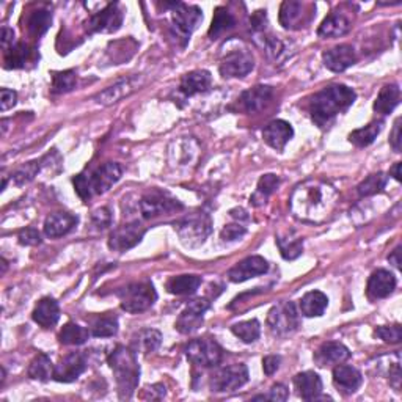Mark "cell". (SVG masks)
I'll use <instances>...</instances> for the list:
<instances>
[{
	"mask_svg": "<svg viewBox=\"0 0 402 402\" xmlns=\"http://www.w3.org/2000/svg\"><path fill=\"white\" fill-rule=\"evenodd\" d=\"M167 7L172 8V22L176 30V35L183 38L184 44L189 41L198 24L203 21L201 10L195 7V5H186L181 2L167 3Z\"/></svg>",
	"mask_w": 402,
	"mask_h": 402,
	"instance_id": "ba28073f",
	"label": "cell"
},
{
	"mask_svg": "<svg viewBox=\"0 0 402 402\" xmlns=\"http://www.w3.org/2000/svg\"><path fill=\"white\" fill-rule=\"evenodd\" d=\"M396 289V277L385 269H379L368 282V295L371 299H385Z\"/></svg>",
	"mask_w": 402,
	"mask_h": 402,
	"instance_id": "cb8c5ba5",
	"label": "cell"
},
{
	"mask_svg": "<svg viewBox=\"0 0 402 402\" xmlns=\"http://www.w3.org/2000/svg\"><path fill=\"white\" fill-rule=\"evenodd\" d=\"M139 206H140V212L143 219H146V220L162 216V214H167V212L181 211V209L184 208L178 200H176V198L159 190H153L150 192V194L143 195Z\"/></svg>",
	"mask_w": 402,
	"mask_h": 402,
	"instance_id": "8fae6325",
	"label": "cell"
},
{
	"mask_svg": "<svg viewBox=\"0 0 402 402\" xmlns=\"http://www.w3.org/2000/svg\"><path fill=\"white\" fill-rule=\"evenodd\" d=\"M230 214H231V217H234V219H239V220H249V216H247V212L244 211V209H241V208L233 209V211H230Z\"/></svg>",
	"mask_w": 402,
	"mask_h": 402,
	"instance_id": "be15d7a7",
	"label": "cell"
},
{
	"mask_svg": "<svg viewBox=\"0 0 402 402\" xmlns=\"http://www.w3.org/2000/svg\"><path fill=\"white\" fill-rule=\"evenodd\" d=\"M350 30V22L344 14L332 13L328 14L322 24L319 25L317 35L322 38H339Z\"/></svg>",
	"mask_w": 402,
	"mask_h": 402,
	"instance_id": "f1b7e54d",
	"label": "cell"
},
{
	"mask_svg": "<svg viewBox=\"0 0 402 402\" xmlns=\"http://www.w3.org/2000/svg\"><path fill=\"white\" fill-rule=\"evenodd\" d=\"M269 330L278 338L293 335L300 326V316L293 302H280L267 315Z\"/></svg>",
	"mask_w": 402,
	"mask_h": 402,
	"instance_id": "52a82bcc",
	"label": "cell"
},
{
	"mask_svg": "<svg viewBox=\"0 0 402 402\" xmlns=\"http://www.w3.org/2000/svg\"><path fill=\"white\" fill-rule=\"evenodd\" d=\"M186 357L197 366L212 368L217 366L219 363L222 361L223 350L214 339L201 338L190 341V343L187 344Z\"/></svg>",
	"mask_w": 402,
	"mask_h": 402,
	"instance_id": "9c48e42d",
	"label": "cell"
},
{
	"mask_svg": "<svg viewBox=\"0 0 402 402\" xmlns=\"http://www.w3.org/2000/svg\"><path fill=\"white\" fill-rule=\"evenodd\" d=\"M250 24L253 27V30L256 32H263L266 29V24H267V16H266V11H256V13H253V16L250 18Z\"/></svg>",
	"mask_w": 402,
	"mask_h": 402,
	"instance_id": "9f6ffc18",
	"label": "cell"
},
{
	"mask_svg": "<svg viewBox=\"0 0 402 402\" xmlns=\"http://www.w3.org/2000/svg\"><path fill=\"white\" fill-rule=\"evenodd\" d=\"M140 85L139 77H129V79L120 80L118 84L106 88V90L95 96V101L102 106H112V104L121 101V99L134 93Z\"/></svg>",
	"mask_w": 402,
	"mask_h": 402,
	"instance_id": "ffe728a7",
	"label": "cell"
},
{
	"mask_svg": "<svg viewBox=\"0 0 402 402\" xmlns=\"http://www.w3.org/2000/svg\"><path fill=\"white\" fill-rule=\"evenodd\" d=\"M175 231L186 247L197 249L212 233V220L206 212H192L175 223Z\"/></svg>",
	"mask_w": 402,
	"mask_h": 402,
	"instance_id": "5b68a950",
	"label": "cell"
},
{
	"mask_svg": "<svg viewBox=\"0 0 402 402\" xmlns=\"http://www.w3.org/2000/svg\"><path fill=\"white\" fill-rule=\"evenodd\" d=\"M255 68V58L247 51H233L227 54L220 63V74L223 77H244Z\"/></svg>",
	"mask_w": 402,
	"mask_h": 402,
	"instance_id": "9a60e30c",
	"label": "cell"
},
{
	"mask_svg": "<svg viewBox=\"0 0 402 402\" xmlns=\"http://www.w3.org/2000/svg\"><path fill=\"white\" fill-rule=\"evenodd\" d=\"M322 62L327 69L333 73H343L357 62L354 47L349 44H339V46L328 49L322 54Z\"/></svg>",
	"mask_w": 402,
	"mask_h": 402,
	"instance_id": "ac0fdd59",
	"label": "cell"
},
{
	"mask_svg": "<svg viewBox=\"0 0 402 402\" xmlns=\"http://www.w3.org/2000/svg\"><path fill=\"white\" fill-rule=\"evenodd\" d=\"M304 8L305 5L300 2H283L280 8V24L284 29H297L300 27L302 19H304Z\"/></svg>",
	"mask_w": 402,
	"mask_h": 402,
	"instance_id": "d6a6232c",
	"label": "cell"
},
{
	"mask_svg": "<svg viewBox=\"0 0 402 402\" xmlns=\"http://www.w3.org/2000/svg\"><path fill=\"white\" fill-rule=\"evenodd\" d=\"M390 383L393 385L394 390H398V392H399V383H401V368H399V363H394L393 370L390 371Z\"/></svg>",
	"mask_w": 402,
	"mask_h": 402,
	"instance_id": "94428289",
	"label": "cell"
},
{
	"mask_svg": "<svg viewBox=\"0 0 402 402\" xmlns=\"http://www.w3.org/2000/svg\"><path fill=\"white\" fill-rule=\"evenodd\" d=\"M90 335L91 333L88 332V328L79 326V324L68 322L62 328V332H60L58 339H60V343L66 346H80L87 343V339L90 338Z\"/></svg>",
	"mask_w": 402,
	"mask_h": 402,
	"instance_id": "f35d334b",
	"label": "cell"
},
{
	"mask_svg": "<svg viewBox=\"0 0 402 402\" xmlns=\"http://www.w3.org/2000/svg\"><path fill=\"white\" fill-rule=\"evenodd\" d=\"M165 396V387L161 383L153 385V387H148L145 390V394H143V399H162Z\"/></svg>",
	"mask_w": 402,
	"mask_h": 402,
	"instance_id": "91938a15",
	"label": "cell"
},
{
	"mask_svg": "<svg viewBox=\"0 0 402 402\" xmlns=\"http://www.w3.org/2000/svg\"><path fill=\"white\" fill-rule=\"evenodd\" d=\"M374 335L383 339L385 343L388 344H399L402 339V330L399 324H394V326H382L374 330Z\"/></svg>",
	"mask_w": 402,
	"mask_h": 402,
	"instance_id": "7dc6e473",
	"label": "cell"
},
{
	"mask_svg": "<svg viewBox=\"0 0 402 402\" xmlns=\"http://www.w3.org/2000/svg\"><path fill=\"white\" fill-rule=\"evenodd\" d=\"M121 308L128 313H142L151 308L157 299L156 289L151 282H137L118 291Z\"/></svg>",
	"mask_w": 402,
	"mask_h": 402,
	"instance_id": "8992f818",
	"label": "cell"
},
{
	"mask_svg": "<svg viewBox=\"0 0 402 402\" xmlns=\"http://www.w3.org/2000/svg\"><path fill=\"white\" fill-rule=\"evenodd\" d=\"M401 142H402V137H401V118H398L394 121V128L392 131V135H390V145L393 146V150L396 153L401 151Z\"/></svg>",
	"mask_w": 402,
	"mask_h": 402,
	"instance_id": "6f0895ef",
	"label": "cell"
},
{
	"mask_svg": "<svg viewBox=\"0 0 402 402\" xmlns=\"http://www.w3.org/2000/svg\"><path fill=\"white\" fill-rule=\"evenodd\" d=\"M247 382H249V370L245 365L238 363V365L225 366L214 374L211 388L216 393H230L244 387Z\"/></svg>",
	"mask_w": 402,
	"mask_h": 402,
	"instance_id": "30bf717a",
	"label": "cell"
},
{
	"mask_svg": "<svg viewBox=\"0 0 402 402\" xmlns=\"http://www.w3.org/2000/svg\"><path fill=\"white\" fill-rule=\"evenodd\" d=\"M247 230L245 227H242L241 223H231L227 225L220 233V238H222L225 242H233V241H239L245 236Z\"/></svg>",
	"mask_w": 402,
	"mask_h": 402,
	"instance_id": "816d5d0a",
	"label": "cell"
},
{
	"mask_svg": "<svg viewBox=\"0 0 402 402\" xmlns=\"http://www.w3.org/2000/svg\"><path fill=\"white\" fill-rule=\"evenodd\" d=\"M399 99H401V90L398 85H394V84L385 85L381 90V93H379L376 102H374V110L381 115L392 113L396 109V106L399 104Z\"/></svg>",
	"mask_w": 402,
	"mask_h": 402,
	"instance_id": "1f68e13d",
	"label": "cell"
},
{
	"mask_svg": "<svg viewBox=\"0 0 402 402\" xmlns=\"http://www.w3.org/2000/svg\"><path fill=\"white\" fill-rule=\"evenodd\" d=\"M0 96H2L0 98V109H2V112H7V110L16 106V99H18L16 91L8 90V88H2Z\"/></svg>",
	"mask_w": 402,
	"mask_h": 402,
	"instance_id": "db71d44e",
	"label": "cell"
},
{
	"mask_svg": "<svg viewBox=\"0 0 402 402\" xmlns=\"http://www.w3.org/2000/svg\"><path fill=\"white\" fill-rule=\"evenodd\" d=\"M363 376L354 366L339 365L333 370V383L344 394H352L361 387Z\"/></svg>",
	"mask_w": 402,
	"mask_h": 402,
	"instance_id": "603a6c76",
	"label": "cell"
},
{
	"mask_svg": "<svg viewBox=\"0 0 402 402\" xmlns=\"http://www.w3.org/2000/svg\"><path fill=\"white\" fill-rule=\"evenodd\" d=\"M52 22V14L46 10H38L29 18V32L33 36H41L49 29Z\"/></svg>",
	"mask_w": 402,
	"mask_h": 402,
	"instance_id": "bcb514c9",
	"label": "cell"
},
{
	"mask_svg": "<svg viewBox=\"0 0 402 402\" xmlns=\"http://www.w3.org/2000/svg\"><path fill=\"white\" fill-rule=\"evenodd\" d=\"M211 84H212L211 73L206 69H197L192 71L189 74H186L183 79H181L179 88L186 96H194L198 95V93L208 91Z\"/></svg>",
	"mask_w": 402,
	"mask_h": 402,
	"instance_id": "4316f807",
	"label": "cell"
},
{
	"mask_svg": "<svg viewBox=\"0 0 402 402\" xmlns=\"http://www.w3.org/2000/svg\"><path fill=\"white\" fill-rule=\"evenodd\" d=\"M123 168L115 162H106L91 173H80L73 179L74 189L82 200L88 201L93 195H102L118 183Z\"/></svg>",
	"mask_w": 402,
	"mask_h": 402,
	"instance_id": "277c9868",
	"label": "cell"
},
{
	"mask_svg": "<svg viewBox=\"0 0 402 402\" xmlns=\"http://www.w3.org/2000/svg\"><path fill=\"white\" fill-rule=\"evenodd\" d=\"M231 332H233L241 341H244L247 344H252L260 338L261 326L256 319H250V321L234 324V326L231 327Z\"/></svg>",
	"mask_w": 402,
	"mask_h": 402,
	"instance_id": "b9f144b4",
	"label": "cell"
},
{
	"mask_svg": "<svg viewBox=\"0 0 402 402\" xmlns=\"http://www.w3.org/2000/svg\"><path fill=\"white\" fill-rule=\"evenodd\" d=\"M161 343H162V333L154 328L142 330L134 339L135 349L140 350L142 354H151V352H156L159 348H161Z\"/></svg>",
	"mask_w": 402,
	"mask_h": 402,
	"instance_id": "8d00e7d4",
	"label": "cell"
},
{
	"mask_svg": "<svg viewBox=\"0 0 402 402\" xmlns=\"http://www.w3.org/2000/svg\"><path fill=\"white\" fill-rule=\"evenodd\" d=\"M294 387L302 399L315 401L322 393V381L316 372L305 371L294 377Z\"/></svg>",
	"mask_w": 402,
	"mask_h": 402,
	"instance_id": "d4e9b609",
	"label": "cell"
},
{
	"mask_svg": "<svg viewBox=\"0 0 402 402\" xmlns=\"http://www.w3.org/2000/svg\"><path fill=\"white\" fill-rule=\"evenodd\" d=\"M146 233V228L139 222V220H134V222L124 223L121 227L115 228L109 236V247L110 250L115 252H128L132 247L140 244L143 236Z\"/></svg>",
	"mask_w": 402,
	"mask_h": 402,
	"instance_id": "7c38bea8",
	"label": "cell"
},
{
	"mask_svg": "<svg viewBox=\"0 0 402 402\" xmlns=\"http://www.w3.org/2000/svg\"><path fill=\"white\" fill-rule=\"evenodd\" d=\"M399 255H401V247H398V249H394L392 255L388 256V261L390 264H393V266L396 269H399V264H401V260H399Z\"/></svg>",
	"mask_w": 402,
	"mask_h": 402,
	"instance_id": "6125c7cd",
	"label": "cell"
},
{
	"mask_svg": "<svg viewBox=\"0 0 402 402\" xmlns=\"http://www.w3.org/2000/svg\"><path fill=\"white\" fill-rule=\"evenodd\" d=\"M107 361L115 374L120 398L131 399L140 379V366L139 361H137L135 352L124 348V346H117L112 350V354L109 355Z\"/></svg>",
	"mask_w": 402,
	"mask_h": 402,
	"instance_id": "3957f363",
	"label": "cell"
},
{
	"mask_svg": "<svg viewBox=\"0 0 402 402\" xmlns=\"http://www.w3.org/2000/svg\"><path fill=\"white\" fill-rule=\"evenodd\" d=\"M294 137V129L288 121L273 120L263 129V139L273 150L282 151L291 139Z\"/></svg>",
	"mask_w": 402,
	"mask_h": 402,
	"instance_id": "d6986e66",
	"label": "cell"
},
{
	"mask_svg": "<svg viewBox=\"0 0 402 402\" xmlns=\"http://www.w3.org/2000/svg\"><path fill=\"white\" fill-rule=\"evenodd\" d=\"M77 222H79V219L74 214L54 212L44 222V234L51 239L62 238L76 227Z\"/></svg>",
	"mask_w": 402,
	"mask_h": 402,
	"instance_id": "7402d4cb",
	"label": "cell"
},
{
	"mask_svg": "<svg viewBox=\"0 0 402 402\" xmlns=\"http://www.w3.org/2000/svg\"><path fill=\"white\" fill-rule=\"evenodd\" d=\"M350 357L349 349L344 344L337 343V341H330V343H324L319 350L316 352L315 360L319 366L335 365V363H343Z\"/></svg>",
	"mask_w": 402,
	"mask_h": 402,
	"instance_id": "83f0119b",
	"label": "cell"
},
{
	"mask_svg": "<svg viewBox=\"0 0 402 402\" xmlns=\"http://www.w3.org/2000/svg\"><path fill=\"white\" fill-rule=\"evenodd\" d=\"M40 172V162H29V164H25L24 167H21L18 172L14 173V183L18 184V186H22V184H25V183H30V181L35 178L36 176V173Z\"/></svg>",
	"mask_w": 402,
	"mask_h": 402,
	"instance_id": "c3c4849f",
	"label": "cell"
},
{
	"mask_svg": "<svg viewBox=\"0 0 402 402\" xmlns=\"http://www.w3.org/2000/svg\"><path fill=\"white\" fill-rule=\"evenodd\" d=\"M278 186H280V178L277 175L269 173V175L261 176V179L258 181L256 192L250 198V203L253 206L266 205L267 198L273 194L275 189H277Z\"/></svg>",
	"mask_w": 402,
	"mask_h": 402,
	"instance_id": "836d02e7",
	"label": "cell"
},
{
	"mask_svg": "<svg viewBox=\"0 0 402 402\" xmlns=\"http://www.w3.org/2000/svg\"><path fill=\"white\" fill-rule=\"evenodd\" d=\"M272 95H273L272 87H267V85L253 87L250 88V90H247L241 95L239 98L241 109L249 113L260 112V110L266 107V104L271 101Z\"/></svg>",
	"mask_w": 402,
	"mask_h": 402,
	"instance_id": "44dd1931",
	"label": "cell"
},
{
	"mask_svg": "<svg viewBox=\"0 0 402 402\" xmlns=\"http://www.w3.org/2000/svg\"><path fill=\"white\" fill-rule=\"evenodd\" d=\"M328 297L321 291H310L300 300V311L306 317H319L326 313Z\"/></svg>",
	"mask_w": 402,
	"mask_h": 402,
	"instance_id": "f546056e",
	"label": "cell"
},
{
	"mask_svg": "<svg viewBox=\"0 0 402 402\" xmlns=\"http://www.w3.org/2000/svg\"><path fill=\"white\" fill-rule=\"evenodd\" d=\"M385 186H387V176L383 173H374L368 176L365 181H361L359 187H357V192H359L360 197H371L382 192Z\"/></svg>",
	"mask_w": 402,
	"mask_h": 402,
	"instance_id": "ee69618b",
	"label": "cell"
},
{
	"mask_svg": "<svg viewBox=\"0 0 402 402\" xmlns=\"http://www.w3.org/2000/svg\"><path fill=\"white\" fill-rule=\"evenodd\" d=\"M32 317L43 328L54 327L60 319V306L57 300L52 299V297H44V299L38 302L36 308L33 310Z\"/></svg>",
	"mask_w": 402,
	"mask_h": 402,
	"instance_id": "484cf974",
	"label": "cell"
},
{
	"mask_svg": "<svg viewBox=\"0 0 402 402\" xmlns=\"http://www.w3.org/2000/svg\"><path fill=\"white\" fill-rule=\"evenodd\" d=\"M355 91L343 84H333L322 88L313 96L310 102L311 120L319 128H324L335 117L346 112L355 102Z\"/></svg>",
	"mask_w": 402,
	"mask_h": 402,
	"instance_id": "7a4b0ae2",
	"label": "cell"
},
{
	"mask_svg": "<svg viewBox=\"0 0 402 402\" xmlns=\"http://www.w3.org/2000/svg\"><path fill=\"white\" fill-rule=\"evenodd\" d=\"M399 170H401V164L398 162V164H396L394 167L392 168V175H393V178H394L396 181H401V172H399Z\"/></svg>",
	"mask_w": 402,
	"mask_h": 402,
	"instance_id": "e7e4bbea",
	"label": "cell"
},
{
	"mask_svg": "<svg viewBox=\"0 0 402 402\" xmlns=\"http://www.w3.org/2000/svg\"><path fill=\"white\" fill-rule=\"evenodd\" d=\"M288 388L284 387L283 383H275L273 387L269 390L267 394H260V396H255L253 401H277V402H282L288 399Z\"/></svg>",
	"mask_w": 402,
	"mask_h": 402,
	"instance_id": "f907efd6",
	"label": "cell"
},
{
	"mask_svg": "<svg viewBox=\"0 0 402 402\" xmlns=\"http://www.w3.org/2000/svg\"><path fill=\"white\" fill-rule=\"evenodd\" d=\"M87 370V359L80 352H73L68 354L65 359L60 360V363L55 366L54 379L57 382L69 383L79 379Z\"/></svg>",
	"mask_w": 402,
	"mask_h": 402,
	"instance_id": "2e32d148",
	"label": "cell"
},
{
	"mask_svg": "<svg viewBox=\"0 0 402 402\" xmlns=\"http://www.w3.org/2000/svg\"><path fill=\"white\" fill-rule=\"evenodd\" d=\"M201 278L198 275H179L172 277L167 282V291L175 295H190L195 294L200 288Z\"/></svg>",
	"mask_w": 402,
	"mask_h": 402,
	"instance_id": "4dcf8cb0",
	"label": "cell"
},
{
	"mask_svg": "<svg viewBox=\"0 0 402 402\" xmlns=\"http://www.w3.org/2000/svg\"><path fill=\"white\" fill-rule=\"evenodd\" d=\"M77 84V74L74 71H63V73H55L52 77V91L57 95L62 93L73 91Z\"/></svg>",
	"mask_w": 402,
	"mask_h": 402,
	"instance_id": "f6af8a7d",
	"label": "cell"
},
{
	"mask_svg": "<svg viewBox=\"0 0 402 402\" xmlns=\"http://www.w3.org/2000/svg\"><path fill=\"white\" fill-rule=\"evenodd\" d=\"M55 366L52 365L51 359L46 354H38L35 359L30 361L29 366V376L35 381L47 382L49 379L54 377Z\"/></svg>",
	"mask_w": 402,
	"mask_h": 402,
	"instance_id": "74e56055",
	"label": "cell"
},
{
	"mask_svg": "<svg viewBox=\"0 0 402 402\" xmlns=\"http://www.w3.org/2000/svg\"><path fill=\"white\" fill-rule=\"evenodd\" d=\"M269 269L267 261L263 256H249L242 260L239 264H236L233 269H230L228 278L233 283H244L247 280L255 278L258 275L266 273Z\"/></svg>",
	"mask_w": 402,
	"mask_h": 402,
	"instance_id": "e0dca14e",
	"label": "cell"
},
{
	"mask_svg": "<svg viewBox=\"0 0 402 402\" xmlns=\"http://www.w3.org/2000/svg\"><path fill=\"white\" fill-rule=\"evenodd\" d=\"M5 54H7L5 55V68L18 69V68H24L25 62L30 58L32 51L25 43H18Z\"/></svg>",
	"mask_w": 402,
	"mask_h": 402,
	"instance_id": "60d3db41",
	"label": "cell"
},
{
	"mask_svg": "<svg viewBox=\"0 0 402 402\" xmlns=\"http://www.w3.org/2000/svg\"><path fill=\"white\" fill-rule=\"evenodd\" d=\"M280 363H282V357L267 355L266 359L263 360V370L267 376H272L273 372H277V370L280 368Z\"/></svg>",
	"mask_w": 402,
	"mask_h": 402,
	"instance_id": "11a10c76",
	"label": "cell"
},
{
	"mask_svg": "<svg viewBox=\"0 0 402 402\" xmlns=\"http://www.w3.org/2000/svg\"><path fill=\"white\" fill-rule=\"evenodd\" d=\"M277 245L286 261L297 260V258L302 255V252H304V241L297 238L294 233L277 236Z\"/></svg>",
	"mask_w": 402,
	"mask_h": 402,
	"instance_id": "d590c367",
	"label": "cell"
},
{
	"mask_svg": "<svg viewBox=\"0 0 402 402\" xmlns=\"http://www.w3.org/2000/svg\"><path fill=\"white\" fill-rule=\"evenodd\" d=\"M112 220H113L112 219V212H110L109 208L98 209V211L93 212V216H91L93 227H95L99 231L109 228L110 225H112Z\"/></svg>",
	"mask_w": 402,
	"mask_h": 402,
	"instance_id": "681fc988",
	"label": "cell"
},
{
	"mask_svg": "<svg viewBox=\"0 0 402 402\" xmlns=\"http://www.w3.org/2000/svg\"><path fill=\"white\" fill-rule=\"evenodd\" d=\"M338 192L322 179H306L294 189L289 200L293 216L300 222L321 223L332 214Z\"/></svg>",
	"mask_w": 402,
	"mask_h": 402,
	"instance_id": "6da1fadb",
	"label": "cell"
},
{
	"mask_svg": "<svg viewBox=\"0 0 402 402\" xmlns=\"http://www.w3.org/2000/svg\"><path fill=\"white\" fill-rule=\"evenodd\" d=\"M123 24V13L117 3H110L99 13L93 14L87 22L88 33H113Z\"/></svg>",
	"mask_w": 402,
	"mask_h": 402,
	"instance_id": "5bb4252c",
	"label": "cell"
},
{
	"mask_svg": "<svg viewBox=\"0 0 402 402\" xmlns=\"http://www.w3.org/2000/svg\"><path fill=\"white\" fill-rule=\"evenodd\" d=\"M91 335L96 338H109L118 332V319L115 316H99L91 324Z\"/></svg>",
	"mask_w": 402,
	"mask_h": 402,
	"instance_id": "7bdbcfd3",
	"label": "cell"
},
{
	"mask_svg": "<svg viewBox=\"0 0 402 402\" xmlns=\"http://www.w3.org/2000/svg\"><path fill=\"white\" fill-rule=\"evenodd\" d=\"M382 126H383V123L381 120L371 121L370 124L365 126V128L352 131L349 134V142L354 143V145L359 146V148L370 146L371 143L377 139V135L381 134Z\"/></svg>",
	"mask_w": 402,
	"mask_h": 402,
	"instance_id": "e575fe53",
	"label": "cell"
},
{
	"mask_svg": "<svg viewBox=\"0 0 402 402\" xmlns=\"http://www.w3.org/2000/svg\"><path fill=\"white\" fill-rule=\"evenodd\" d=\"M209 302L206 299H195L187 304V306L181 311V315L176 321L175 327L179 333L190 335L197 332L205 321V313L209 310Z\"/></svg>",
	"mask_w": 402,
	"mask_h": 402,
	"instance_id": "4fadbf2b",
	"label": "cell"
},
{
	"mask_svg": "<svg viewBox=\"0 0 402 402\" xmlns=\"http://www.w3.org/2000/svg\"><path fill=\"white\" fill-rule=\"evenodd\" d=\"M19 244L27 247H35L41 244V234L36 228H24L19 231Z\"/></svg>",
	"mask_w": 402,
	"mask_h": 402,
	"instance_id": "f5cc1de1",
	"label": "cell"
},
{
	"mask_svg": "<svg viewBox=\"0 0 402 402\" xmlns=\"http://www.w3.org/2000/svg\"><path fill=\"white\" fill-rule=\"evenodd\" d=\"M0 43H2V49L5 52H8L11 47L14 46V30L8 29V27H3L2 29V38H0Z\"/></svg>",
	"mask_w": 402,
	"mask_h": 402,
	"instance_id": "680465c9",
	"label": "cell"
},
{
	"mask_svg": "<svg viewBox=\"0 0 402 402\" xmlns=\"http://www.w3.org/2000/svg\"><path fill=\"white\" fill-rule=\"evenodd\" d=\"M234 24H236L234 16L231 14L227 8L219 7L216 10V13H214L211 29H209V36H211V40H217L220 35H223L225 32L231 29V27H234Z\"/></svg>",
	"mask_w": 402,
	"mask_h": 402,
	"instance_id": "ab89813d",
	"label": "cell"
}]
</instances>
